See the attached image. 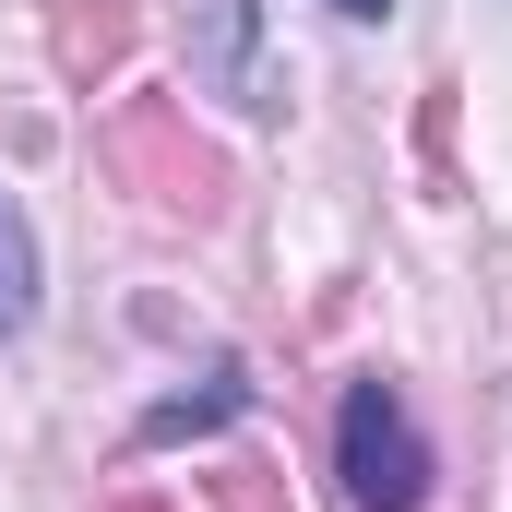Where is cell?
<instances>
[{"instance_id":"3957f363","label":"cell","mask_w":512,"mask_h":512,"mask_svg":"<svg viewBox=\"0 0 512 512\" xmlns=\"http://www.w3.org/2000/svg\"><path fill=\"white\" fill-rule=\"evenodd\" d=\"M179 24H191V72H203L227 108H251V120L286 108V72H274V48H262V0H179Z\"/></svg>"},{"instance_id":"ba28073f","label":"cell","mask_w":512,"mask_h":512,"mask_svg":"<svg viewBox=\"0 0 512 512\" xmlns=\"http://www.w3.org/2000/svg\"><path fill=\"white\" fill-rule=\"evenodd\" d=\"M334 12H358V24H382V12H393V0H334Z\"/></svg>"},{"instance_id":"8992f818","label":"cell","mask_w":512,"mask_h":512,"mask_svg":"<svg viewBox=\"0 0 512 512\" xmlns=\"http://www.w3.org/2000/svg\"><path fill=\"white\" fill-rule=\"evenodd\" d=\"M24 310H36V251H24V227L0 215V334H12Z\"/></svg>"},{"instance_id":"9c48e42d","label":"cell","mask_w":512,"mask_h":512,"mask_svg":"<svg viewBox=\"0 0 512 512\" xmlns=\"http://www.w3.org/2000/svg\"><path fill=\"white\" fill-rule=\"evenodd\" d=\"M108 512H167V501H108Z\"/></svg>"},{"instance_id":"277c9868","label":"cell","mask_w":512,"mask_h":512,"mask_svg":"<svg viewBox=\"0 0 512 512\" xmlns=\"http://www.w3.org/2000/svg\"><path fill=\"white\" fill-rule=\"evenodd\" d=\"M131 36H143L131 0H48V60H60V84H108L131 60Z\"/></svg>"},{"instance_id":"7a4b0ae2","label":"cell","mask_w":512,"mask_h":512,"mask_svg":"<svg viewBox=\"0 0 512 512\" xmlns=\"http://www.w3.org/2000/svg\"><path fill=\"white\" fill-rule=\"evenodd\" d=\"M334 477H346V512H417L429 501V441H417V417H405L393 382H346Z\"/></svg>"},{"instance_id":"5b68a950","label":"cell","mask_w":512,"mask_h":512,"mask_svg":"<svg viewBox=\"0 0 512 512\" xmlns=\"http://www.w3.org/2000/svg\"><path fill=\"white\" fill-rule=\"evenodd\" d=\"M239 405H251V370L227 358V370H215V382H203V393H167V405L143 417V441H203V429H227Z\"/></svg>"},{"instance_id":"6da1fadb","label":"cell","mask_w":512,"mask_h":512,"mask_svg":"<svg viewBox=\"0 0 512 512\" xmlns=\"http://www.w3.org/2000/svg\"><path fill=\"white\" fill-rule=\"evenodd\" d=\"M96 167L120 179L143 215H179V227H215V215H227V155L191 131L179 96H131V108H108Z\"/></svg>"},{"instance_id":"52a82bcc","label":"cell","mask_w":512,"mask_h":512,"mask_svg":"<svg viewBox=\"0 0 512 512\" xmlns=\"http://www.w3.org/2000/svg\"><path fill=\"white\" fill-rule=\"evenodd\" d=\"M227 512H274V477H262V465H239V477H227Z\"/></svg>"}]
</instances>
